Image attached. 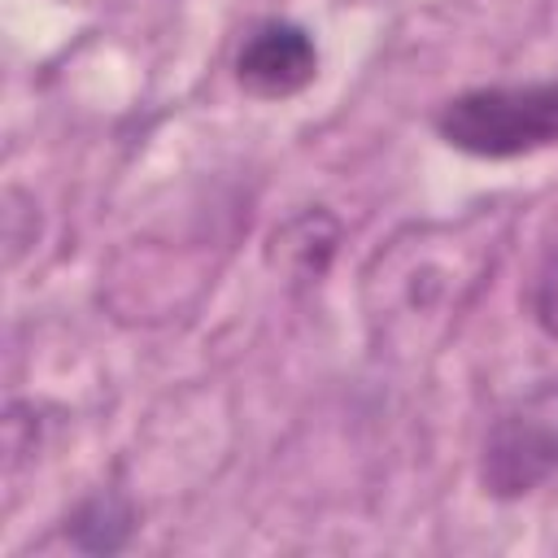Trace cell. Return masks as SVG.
Returning <instances> with one entry per match:
<instances>
[{
    "label": "cell",
    "mask_w": 558,
    "mask_h": 558,
    "mask_svg": "<svg viewBox=\"0 0 558 558\" xmlns=\"http://www.w3.org/2000/svg\"><path fill=\"white\" fill-rule=\"evenodd\" d=\"M501 218L466 214L458 222H423L375 248L362 275V305L375 344L418 353L445 340L458 314L484 288L501 253Z\"/></svg>",
    "instance_id": "obj_1"
},
{
    "label": "cell",
    "mask_w": 558,
    "mask_h": 558,
    "mask_svg": "<svg viewBox=\"0 0 558 558\" xmlns=\"http://www.w3.org/2000/svg\"><path fill=\"white\" fill-rule=\"evenodd\" d=\"M432 131L480 161H510L558 144V83H493L449 96Z\"/></svg>",
    "instance_id": "obj_2"
},
{
    "label": "cell",
    "mask_w": 558,
    "mask_h": 558,
    "mask_svg": "<svg viewBox=\"0 0 558 558\" xmlns=\"http://www.w3.org/2000/svg\"><path fill=\"white\" fill-rule=\"evenodd\" d=\"M558 475V375L497 410L480 445V488L519 501Z\"/></svg>",
    "instance_id": "obj_3"
},
{
    "label": "cell",
    "mask_w": 558,
    "mask_h": 558,
    "mask_svg": "<svg viewBox=\"0 0 558 558\" xmlns=\"http://www.w3.org/2000/svg\"><path fill=\"white\" fill-rule=\"evenodd\" d=\"M318 78V44L301 22L262 17L235 48V83L257 100H288Z\"/></svg>",
    "instance_id": "obj_4"
},
{
    "label": "cell",
    "mask_w": 558,
    "mask_h": 558,
    "mask_svg": "<svg viewBox=\"0 0 558 558\" xmlns=\"http://www.w3.org/2000/svg\"><path fill=\"white\" fill-rule=\"evenodd\" d=\"M336 244H340V222L323 205H310L270 231L266 262H270V270H279L283 283L310 288L331 270Z\"/></svg>",
    "instance_id": "obj_5"
},
{
    "label": "cell",
    "mask_w": 558,
    "mask_h": 558,
    "mask_svg": "<svg viewBox=\"0 0 558 558\" xmlns=\"http://www.w3.org/2000/svg\"><path fill=\"white\" fill-rule=\"evenodd\" d=\"M135 532V506L126 501V493L118 488H100L92 493L70 519H65V536L87 549V554H118Z\"/></svg>",
    "instance_id": "obj_6"
},
{
    "label": "cell",
    "mask_w": 558,
    "mask_h": 558,
    "mask_svg": "<svg viewBox=\"0 0 558 558\" xmlns=\"http://www.w3.org/2000/svg\"><path fill=\"white\" fill-rule=\"evenodd\" d=\"M532 318L549 340H558V244L545 253V262L532 279Z\"/></svg>",
    "instance_id": "obj_7"
}]
</instances>
